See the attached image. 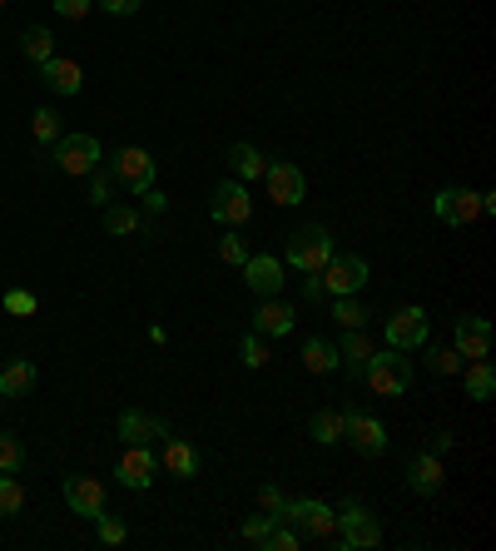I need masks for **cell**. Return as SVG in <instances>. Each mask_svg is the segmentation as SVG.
Listing matches in <instances>:
<instances>
[{"mask_svg":"<svg viewBox=\"0 0 496 551\" xmlns=\"http://www.w3.org/2000/svg\"><path fill=\"white\" fill-rule=\"evenodd\" d=\"M333 254H338V249H333V234H328L323 224H303V229L288 234V254H283V264L298 269V274H318Z\"/></svg>","mask_w":496,"mask_h":551,"instance_id":"cell-1","label":"cell"},{"mask_svg":"<svg viewBox=\"0 0 496 551\" xmlns=\"http://www.w3.org/2000/svg\"><path fill=\"white\" fill-rule=\"evenodd\" d=\"M278 517L293 522V527L303 532V542H333V537H338V517H333V507L318 502V497H288Z\"/></svg>","mask_w":496,"mask_h":551,"instance_id":"cell-2","label":"cell"},{"mask_svg":"<svg viewBox=\"0 0 496 551\" xmlns=\"http://www.w3.org/2000/svg\"><path fill=\"white\" fill-rule=\"evenodd\" d=\"M363 383H368L377 398H402V393L412 388V363H407L397 348H392V353L377 348L372 363H368V373H363Z\"/></svg>","mask_w":496,"mask_h":551,"instance_id":"cell-3","label":"cell"},{"mask_svg":"<svg viewBox=\"0 0 496 551\" xmlns=\"http://www.w3.org/2000/svg\"><path fill=\"white\" fill-rule=\"evenodd\" d=\"M100 139L95 135H60L50 144V164L60 169V174H70V179H85L90 169H100Z\"/></svg>","mask_w":496,"mask_h":551,"instance_id":"cell-4","label":"cell"},{"mask_svg":"<svg viewBox=\"0 0 496 551\" xmlns=\"http://www.w3.org/2000/svg\"><path fill=\"white\" fill-rule=\"evenodd\" d=\"M427 338H432V318H427V308L407 303V308H397V313L387 318V348H397V353H417V348H427Z\"/></svg>","mask_w":496,"mask_h":551,"instance_id":"cell-5","label":"cell"},{"mask_svg":"<svg viewBox=\"0 0 496 551\" xmlns=\"http://www.w3.org/2000/svg\"><path fill=\"white\" fill-rule=\"evenodd\" d=\"M209 214L224 229H244L248 219H253V199H248V189L239 179H219L214 184V199H209Z\"/></svg>","mask_w":496,"mask_h":551,"instance_id":"cell-6","label":"cell"},{"mask_svg":"<svg viewBox=\"0 0 496 551\" xmlns=\"http://www.w3.org/2000/svg\"><path fill=\"white\" fill-rule=\"evenodd\" d=\"M263 184H268V199L283 204V209H293V204L308 199V179H303V169H298L293 159H268Z\"/></svg>","mask_w":496,"mask_h":551,"instance_id":"cell-7","label":"cell"},{"mask_svg":"<svg viewBox=\"0 0 496 551\" xmlns=\"http://www.w3.org/2000/svg\"><path fill=\"white\" fill-rule=\"evenodd\" d=\"M368 259L363 254H333L323 269H318V278H323V288H328V298H343V293H358L363 283H368Z\"/></svg>","mask_w":496,"mask_h":551,"instance_id":"cell-8","label":"cell"},{"mask_svg":"<svg viewBox=\"0 0 496 551\" xmlns=\"http://www.w3.org/2000/svg\"><path fill=\"white\" fill-rule=\"evenodd\" d=\"M432 214H437L447 229H467V224L482 214V194H477V189H457V184H447V189H437Z\"/></svg>","mask_w":496,"mask_h":551,"instance_id":"cell-9","label":"cell"},{"mask_svg":"<svg viewBox=\"0 0 496 551\" xmlns=\"http://www.w3.org/2000/svg\"><path fill=\"white\" fill-rule=\"evenodd\" d=\"M115 477L129 492H149V482L159 477V457L149 452V442H124V457L115 462Z\"/></svg>","mask_w":496,"mask_h":551,"instance_id":"cell-10","label":"cell"},{"mask_svg":"<svg viewBox=\"0 0 496 551\" xmlns=\"http://www.w3.org/2000/svg\"><path fill=\"white\" fill-rule=\"evenodd\" d=\"M154 174H159V164H154V154H149V149L129 144V149H120V154H115V179H120L129 194L154 189Z\"/></svg>","mask_w":496,"mask_h":551,"instance_id":"cell-11","label":"cell"},{"mask_svg":"<svg viewBox=\"0 0 496 551\" xmlns=\"http://www.w3.org/2000/svg\"><path fill=\"white\" fill-rule=\"evenodd\" d=\"M343 437H348L363 457H382V452H387V427L372 413H363V408H348V413H343Z\"/></svg>","mask_w":496,"mask_h":551,"instance_id":"cell-12","label":"cell"},{"mask_svg":"<svg viewBox=\"0 0 496 551\" xmlns=\"http://www.w3.org/2000/svg\"><path fill=\"white\" fill-rule=\"evenodd\" d=\"M65 502H70V512H80V517H105V482L100 477H65Z\"/></svg>","mask_w":496,"mask_h":551,"instance_id":"cell-13","label":"cell"},{"mask_svg":"<svg viewBox=\"0 0 496 551\" xmlns=\"http://www.w3.org/2000/svg\"><path fill=\"white\" fill-rule=\"evenodd\" d=\"M115 437H120V442H164V437H169V422L144 413V408H124L120 422H115Z\"/></svg>","mask_w":496,"mask_h":551,"instance_id":"cell-14","label":"cell"},{"mask_svg":"<svg viewBox=\"0 0 496 551\" xmlns=\"http://www.w3.org/2000/svg\"><path fill=\"white\" fill-rule=\"evenodd\" d=\"M293 318H298L293 303H283V298L273 293V298H263V303L253 308V333H258V338H288V333H293Z\"/></svg>","mask_w":496,"mask_h":551,"instance_id":"cell-15","label":"cell"},{"mask_svg":"<svg viewBox=\"0 0 496 551\" xmlns=\"http://www.w3.org/2000/svg\"><path fill=\"white\" fill-rule=\"evenodd\" d=\"M457 353H462L467 363L492 353V323H487L482 313H462V318H457Z\"/></svg>","mask_w":496,"mask_h":551,"instance_id":"cell-16","label":"cell"},{"mask_svg":"<svg viewBox=\"0 0 496 551\" xmlns=\"http://www.w3.org/2000/svg\"><path fill=\"white\" fill-rule=\"evenodd\" d=\"M159 467H164L169 477H179V482H194L199 467H204V457H199L194 442H184V437H164V457H159Z\"/></svg>","mask_w":496,"mask_h":551,"instance_id":"cell-17","label":"cell"},{"mask_svg":"<svg viewBox=\"0 0 496 551\" xmlns=\"http://www.w3.org/2000/svg\"><path fill=\"white\" fill-rule=\"evenodd\" d=\"M244 283L258 293V298H273V293L283 288V259H273V254H248Z\"/></svg>","mask_w":496,"mask_h":551,"instance_id":"cell-18","label":"cell"},{"mask_svg":"<svg viewBox=\"0 0 496 551\" xmlns=\"http://www.w3.org/2000/svg\"><path fill=\"white\" fill-rule=\"evenodd\" d=\"M372 353H377V348H372V338L363 333V328H343V343H338V368H348V378H358V383H363Z\"/></svg>","mask_w":496,"mask_h":551,"instance_id":"cell-19","label":"cell"},{"mask_svg":"<svg viewBox=\"0 0 496 551\" xmlns=\"http://www.w3.org/2000/svg\"><path fill=\"white\" fill-rule=\"evenodd\" d=\"M442 482H447L442 457H437V452H417V457H412V467H407V487H412L417 497H432Z\"/></svg>","mask_w":496,"mask_h":551,"instance_id":"cell-20","label":"cell"},{"mask_svg":"<svg viewBox=\"0 0 496 551\" xmlns=\"http://www.w3.org/2000/svg\"><path fill=\"white\" fill-rule=\"evenodd\" d=\"M40 80H45L55 95H80V90H85V75H80V65H75V60H65V55L45 60V65H40Z\"/></svg>","mask_w":496,"mask_h":551,"instance_id":"cell-21","label":"cell"},{"mask_svg":"<svg viewBox=\"0 0 496 551\" xmlns=\"http://www.w3.org/2000/svg\"><path fill=\"white\" fill-rule=\"evenodd\" d=\"M35 363L30 358H5V368H0V398H25L30 388H35Z\"/></svg>","mask_w":496,"mask_h":551,"instance_id":"cell-22","label":"cell"},{"mask_svg":"<svg viewBox=\"0 0 496 551\" xmlns=\"http://www.w3.org/2000/svg\"><path fill=\"white\" fill-rule=\"evenodd\" d=\"M462 378H467V398H472V403H492L496 398V368L487 358H472V363L462 368Z\"/></svg>","mask_w":496,"mask_h":551,"instance_id":"cell-23","label":"cell"},{"mask_svg":"<svg viewBox=\"0 0 496 551\" xmlns=\"http://www.w3.org/2000/svg\"><path fill=\"white\" fill-rule=\"evenodd\" d=\"M229 169H234V179L239 184H248V179H263V169H268V159H263V149L258 144H234L229 149Z\"/></svg>","mask_w":496,"mask_h":551,"instance_id":"cell-24","label":"cell"},{"mask_svg":"<svg viewBox=\"0 0 496 551\" xmlns=\"http://www.w3.org/2000/svg\"><path fill=\"white\" fill-rule=\"evenodd\" d=\"M298 358H303V368H308V373H318V378L338 373V343H328V338H308Z\"/></svg>","mask_w":496,"mask_h":551,"instance_id":"cell-25","label":"cell"},{"mask_svg":"<svg viewBox=\"0 0 496 551\" xmlns=\"http://www.w3.org/2000/svg\"><path fill=\"white\" fill-rule=\"evenodd\" d=\"M308 437H313L318 447L343 442V413H338V408H318V413L308 417Z\"/></svg>","mask_w":496,"mask_h":551,"instance_id":"cell-26","label":"cell"},{"mask_svg":"<svg viewBox=\"0 0 496 551\" xmlns=\"http://www.w3.org/2000/svg\"><path fill=\"white\" fill-rule=\"evenodd\" d=\"M382 542V527H377V517H368V522H358V527H343L338 537H333V547L338 551H368Z\"/></svg>","mask_w":496,"mask_h":551,"instance_id":"cell-27","label":"cell"},{"mask_svg":"<svg viewBox=\"0 0 496 551\" xmlns=\"http://www.w3.org/2000/svg\"><path fill=\"white\" fill-rule=\"evenodd\" d=\"M20 55H25L30 65H45V60H55V35H50L45 25H30V30L20 35Z\"/></svg>","mask_w":496,"mask_h":551,"instance_id":"cell-28","label":"cell"},{"mask_svg":"<svg viewBox=\"0 0 496 551\" xmlns=\"http://www.w3.org/2000/svg\"><path fill=\"white\" fill-rule=\"evenodd\" d=\"M333 318H338V328H368L372 308L358 303V293H343V298H333Z\"/></svg>","mask_w":496,"mask_h":551,"instance_id":"cell-29","label":"cell"},{"mask_svg":"<svg viewBox=\"0 0 496 551\" xmlns=\"http://www.w3.org/2000/svg\"><path fill=\"white\" fill-rule=\"evenodd\" d=\"M144 229V219H139V209L134 204H105V234H139Z\"/></svg>","mask_w":496,"mask_h":551,"instance_id":"cell-30","label":"cell"},{"mask_svg":"<svg viewBox=\"0 0 496 551\" xmlns=\"http://www.w3.org/2000/svg\"><path fill=\"white\" fill-rule=\"evenodd\" d=\"M20 507H25L20 477H15V472H0V517H20Z\"/></svg>","mask_w":496,"mask_h":551,"instance_id":"cell-31","label":"cell"},{"mask_svg":"<svg viewBox=\"0 0 496 551\" xmlns=\"http://www.w3.org/2000/svg\"><path fill=\"white\" fill-rule=\"evenodd\" d=\"M30 135H35V144H45V149H50V144L60 139V115H55L50 105H45V110H35V115H30Z\"/></svg>","mask_w":496,"mask_h":551,"instance_id":"cell-32","label":"cell"},{"mask_svg":"<svg viewBox=\"0 0 496 551\" xmlns=\"http://www.w3.org/2000/svg\"><path fill=\"white\" fill-rule=\"evenodd\" d=\"M0 472H25V442L15 432H0Z\"/></svg>","mask_w":496,"mask_h":551,"instance_id":"cell-33","label":"cell"},{"mask_svg":"<svg viewBox=\"0 0 496 551\" xmlns=\"http://www.w3.org/2000/svg\"><path fill=\"white\" fill-rule=\"evenodd\" d=\"M0 308H5L10 318H30V313L40 308V298H35L30 288H5V298H0Z\"/></svg>","mask_w":496,"mask_h":551,"instance_id":"cell-34","label":"cell"},{"mask_svg":"<svg viewBox=\"0 0 496 551\" xmlns=\"http://www.w3.org/2000/svg\"><path fill=\"white\" fill-rule=\"evenodd\" d=\"M239 358H244V368H268V338H258V333H244V343H239Z\"/></svg>","mask_w":496,"mask_h":551,"instance_id":"cell-35","label":"cell"},{"mask_svg":"<svg viewBox=\"0 0 496 551\" xmlns=\"http://www.w3.org/2000/svg\"><path fill=\"white\" fill-rule=\"evenodd\" d=\"M219 259H224V264H234V269H244L248 244L239 239V229H224V239H219Z\"/></svg>","mask_w":496,"mask_h":551,"instance_id":"cell-36","label":"cell"},{"mask_svg":"<svg viewBox=\"0 0 496 551\" xmlns=\"http://www.w3.org/2000/svg\"><path fill=\"white\" fill-rule=\"evenodd\" d=\"M273 522H278V517H268V512H263V517H248L239 537H244L248 547H268V537H273Z\"/></svg>","mask_w":496,"mask_h":551,"instance_id":"cell-37","label":"cell"},{"mask_svg":"<svg viewBox=\"0 0 496 551\" xmlns=\"http://www.w3.org/2000/svg\"><path fill=\"white\" fill-rule=\"evenodd\" d=\"M427 363H432V373H442V378L462 373V353H457V348H427Z\"/></svg>","mask_w":496,"mask_h":551,"instance_id":"cell-38","label":"cell"},{"mask_svg":"<svg viewBox=\"0 0 496 551\" xmlns=\"http://www.w3.org/2000/svg\"><path fill=\"white\" fill-rule=\"evenodd\" d=\"M303 547V532L298 527H283V517L273 522V537H268V551H298Z\"/></svg>","mask_w":496,"mask_h":551,"instance_id":"cell-39","label":"cell"},{"mask_svg":"<svg viewBox=\"0 0 496 551\" xmlns=\"http://www.w3.org/2000/svg\"><path fill=\"white\" fill-rule=\"evenodd\" d=\"M85 179H90V204H95V209H105V204H110V169L100 164V169H90Z\"/></svg>","mask_w":496,"mask_h":551,"instance_id":"cell-40","label":"cell"},{"mask_svg":"<svg viewBox=\"0 0 496 551\" xmlns=\"http://www.w3.org/2000/svg\"><path fill=\"white\" fill-rule=\"evenodd\" d=\"M95 527H100V542L105 547H124L129 542V527H124L120 517H95Z\"/></svg>","mask_w":496,"mask_h":551,"instance_id":"cell-41","label":"cell"},{"mask_svg":"<svg viewBox=\"0 0 496 551\" xmlns=\"http://www.w3.org/2000/svg\"><path fill=\"white\" fill-rule=\"evenodd\" d=\"M333 517H338V532H343V527H358V522H368L372 512L363 507V502H348V497H343V502L333 507Z\"/></svg>","mask_w":496,"mask_h":551,"instance_id":"cell-42","label":"cell"},{"mask_svg":"<svg viewBox=\"0 0 496 551\" xmlns=\"http://www.w3.org/2000/svg\"><path fill=\"white\" fill-rule=\"evenodd\" d=\"M283 502H288V497H283L273 482H263V487H258V507H263L268 517H278V512H283Z\"/></svg>","mask_w":496,"mask_h":551,"instance_id":"cell-43","label":"cell"},{"mask_svg":"<svg viewBox=\"0 0 496 551\" xmlns=\"http://www.w3.org/2000/svg\"><path fill=\"white\" fill-rule=\"evenodd\" d=\"M95 10V0H55V15H65V20H85Z\"/></svg>","mask_w":496,"mask_h":551,"instance_id":"cell-44","label":"cell"},{"mask_svg":"<svg viewBox=\"0 0 496 551\" xmlns=\"http://www.w3.org/2000/svg\"><path fill=\"white\" fill-rule=\"evenodd\" d=\"M303 298H308V303H328V288H323L318 274H303Z\"/></svg>","mask_w":496,"mask_h":551,"instance_id":"cell-45","label":"cell"},{"mask_svg":"<svg viewBox=\"0 0 496 551\" xmlns=\"http://www.w3.org/2000/svg\"><path fill=\"white\" fill-rule=\"evenodd\" d=\"M144 0H95V10H105V15H134Z\"/></svg>","mask_w":496,"mask_h":551,"instance_id":"cell-46","label":"cell"},{"mask_svg":"<svg viewBox=\"0 0 496 551\" xmlns=\"http://www.w3.org/2000/svg\"><path fill=\"white\" fill-rule=\"evenodd\" d=\"M139 199H144V204H149V214H164V209H169V199H164V194H159V189H144V194H139Z\"/></svg>","mask_w":496,"mask_h":551,"instance_id":"cell-47","label":"cell"},{"mask_svg":"<svg viewBox=\"0 0 496 551\" xmlns=\"http://www.w3.org/2000/svg\"><path fill=\"white\" fill-rule=\"evenodd\" d=\"M447 447H452V432H437V437H432V447H427V452H437V457H442V452H447Z\"/></svg>","mask_w":496,"mask_h":551,"instance_id":"cell-48","label":"cell"},{"mask_svg":"<svg viewBox=\"0 0 496 551\" xmlns=\"http://www.w3.org/2000/svg\"><path fill=\"white\" fill-rule=\"evenodd\" d=\"M0 368H5V358H0Z\"/></svg>","mask_w":496,"mask_h":551,"instance_id":"cell-49","label":"cell"},{"mask_svg":"<svg viewBox=\"0 0 496 551\" xmlns=\"http://www.w3.org/2000/svg\"><path fill=\"white\" fill-rule=\"evenodd\" d=\"M0 5H5V0H0Z\"/></svg>","mask_w":496,"mask_h":551,"instance_id":"cell-50","label":"cell"}]
</instances>
